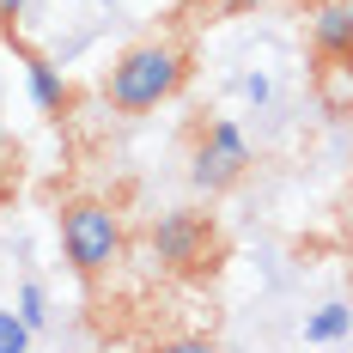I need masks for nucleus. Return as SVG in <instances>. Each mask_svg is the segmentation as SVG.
Returning a JSON list of instances; mask_svg holds the SVG:
<instances>
[{
	"label": "nucleus",
	"mask_w": 353,
	"mask_h": 353,
	"mask_svg": "<svg viewBox=\"0 0 353 353\" xmlns=\"http://www.w3.org/2000/svg\"><path fill=\"white\" fill-rule=\"evenodd\" d=\"M311 49H317V61H353V0H317Z\"/></svg>",
	"instance_id": "39448f33"
},
{
	"label": "nucleus",
	"mask_w": 353,
	"mask_h": 353,
	"mask_svg": "<svg viewBox=\"0 0 353 353\" xmlns=\"http://www.w3.org/2000/svg\"><path fill=\"white\" fill-rule=\"evenodd\" d=\"M244 171H250V141L238 134V122H208L189 152V183L201 195H225L232 183H244Z\"/></svg>",
	"instance_id": "7ed1b4c3"
},
{
	"label": "nucleus",
	"mask_w": 353,
	"mask_h": 353,
	"mask_svg": "<svg viewBox=\"0 0 353 353\" xmlns=\"http://www.w3.org/2000/svg\"><path fill=\"white\" fill-rule=\"evenodd\" d=\"M25 73H31V92H37V104H43V110H61V104H68V85H61V73L49 68L43 55H25Z\"/></svg>",
	"instance_id": "423d86ee"
},
{
	"label": "nucleus",
	"mask_w": 353,
	"mask_h": 353,
	"mask_svg": "<svg viewBox=\"0 0 353 353\" xmlns=\"http://www.w3.org/2000/svg\"><path fill=\"white\" fill-rule=\"evenodd\" d=\"M19 317L31 323V329H43V317H49V311H43V286H25V292H19Z\"/></svg>",
	"instance_id": "1a4fd4ad"
},
{
	"label": "nucleus",
	"mask_w": 353,
	"mask_h": 353,
	"mask_svg": "<svg viewBox=\"0 0 353 353\" xmlns=\"http://www.w3.org/2000/svg\"><path fill=\"white\" fill-rule=\"evenodd\" d=\"M225 12H250V6H262V0H219Z\"/></svg>",
	"instance_id": "9b49d317"
},
{
	"label": "nucleus",
	"mask_w": 353,
	"mask_h": 353,
	"mask_svg": "<svg viewBox=\"0 0 353 353\" xmlns=\"http://www.w3.org/2000/svg\"><path fill=\"white\" fill-rule=\"evenodd\" d=\"M61 256L79 281H98L122 256V219L104 201H68L61 208Z\"/></svg>",
	"instance_id": "f03ea898"
},
{
	"label": "nucleus",
	"mask_w": 353,
	"mask_h": 353,
	"mask_svg": "<svg viewBox=\"0 0 353 353\" xmlns=\"http://www.w3.org/2000/svg\"><path fill=\"white\" fill-rule=\"evenodd\" d=\"M311 6H317V0H311Z\"/></svg>",
	"instance_id": "ddd939ff"
},
{
	"label": "nucleus",
	"mask_w": 353,
	"mask_h": 353,
	"mask_svg": "<svg viewBox=\"0 0 353 353\" xmlns=\"http://www.w3.org/2000/svg\"><path fill=\"white\" fill-rule=\"evenodd\" d=\"M213 219L208 213H165L152 225V256L171 268V274H201L213 268Z\"/></svg>",
	"instance_id": "20e7f679"
},
{
	"label": "nucleus",
	"mask_w": 353,
	"mask_h": 353,
	"mask_svg": "<svg viewBox=\"0 0 353 353\" xmlns=\"http://www.w3.org/2000/svg\"><path fill=\"white\" fill-rule=\"evenodd\" d=\"M347 305H323L317 317H311V341H335V335H341V329H347Z\"/></svg>",
	"instance_id": "0eeeda50"
},
{
	"label": "nucleus",
	"mask_w": 353,
	"mask_h": 353,
	"mask_svg": "<svg viewBox=\"0 0 353 353\" xmlns=\"http://www.w3.org/2000/svg\"><path fill=\"white\" fill-rule=\"evenodd\" d=\"M19 12H25V0H0V25H12Z\"/></svg>",
	"instance_id": "9d476101"
},
{
	"label": "nucleus",
	"mask_w": 353,
	"mask_h": 353,
	"mask_svg": "<svg viewBox=\"0 0 353 353\" xmlns=\"http://www.w3.org/2000/svg\"><path fill=\"white\" fill-rule=\"evenodd\" d=\"M183 6H201V0H183Z\"/></svg>",
	"instance_id": "f8f14e48"
},
{
	"label": "nucleus",
	"mask_w": 353,
	"mask_h": 353,
	"mask_svg": "<svg viewBox=\"0 0 353 353\" xmlns=\"http://www.w3.org/2000/svg\"><path fill=\"white\" fill-rule=\"evenodd\" d=\"M183 73H189V55L176 43H134L128 55H116L104 98L122 116H146V110H159L183 85Z\"/></svg>",
	"instance_id": "f257e3e1"
},
{
	"label": "nucleus",
	"mask_w": 353,
	"mask_h": 353,
	"mask_svg": "<svg viewBox=\"0 0 353 353\" xmlns=\"http://www.w3.org/2000/svg\"><path fill=\"white\" fill-rule=\"evenodd\" d=\"M19 347H31V323L19 311H0V353H19Z\"/></svg>",
	"instance_id": "6e6552de"
}]
</instances>
